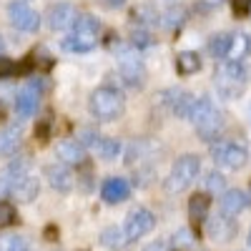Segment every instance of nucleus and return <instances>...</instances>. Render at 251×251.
<instances>
[{
  "label": "nucleus",
  "mask_w": 251,
  "mask_h": 251,
  "mask_svg": "<svg viewBox=\"0 0 251 251\" xmlns=\"http://www.w3.org/2000/svg\"><path fill=\"white\" fill-rule=\"evenodd\" d=\"M188 118L196 126V133L201 141H219L221 131H224V116L216 111V106L211 103V98H194Z\"/></svg>",
  "instance_id": "nucleus-1"
},
{
  "label": "nucleus",
  "mask_w": 251,
  "mask_h": 251,
  "mask_svg": "<svg viewBox=\"0 0 251 251\" xmlns=\"http://www.w3.org/2000/svg\"><path fill=\"white\" fill-rule=\"evenodd\" d=\"M98 30H100V25L93 15H78L75 23L71 25V35L66 38L63 48L71 53H88L98 43Z\"/></svg>",
  "instance_id": "nucleus-2"
},
{
  "label": "nucleus",
  "mask_w": 251,
  "mask_h": 251,
  "mask_svg": "<svg viewBox=\"0 0 251 251\" xmlns=\"http://www.w3.org/2000/svg\"><path fill=\"white\" fill-rule=\"evenodd\" d=\"M199 171H201V161H199V156L186 153V156L176 158L171 174L166 176V183H163L166 194H181V191H186V188L196 181Z\"/></svg>",
  "instance_id": "nucleus-3"
},
{
  "label": "nucleus",
  "mask_w": 251,
  "mask_h": 251,
  "mask_svg": "<svg viewBox=\"0 0 251 251\" xmlns=\"http://www.w3.org/2000/svg\"><path fill=\"white\" fill-rule=\"evenodd\" d=\"M88 108L96 121H116L126 111V100L116 88H98L88 100Z\"/></svg>",
  "instance_id": "nucleus-4"
},
{
  "label": "nucleus",
  "mask_w": 251,
  "mask_h": 251,
  "mask_svg": "<svg viewBox=\"0 0 251 251\" xmlns=\"http://www.w3.org/2000/svg\"><path fill=\"white\" fill-rule=\"evenodd\" d=\"M214 83L224 98H236L246 86V68L241 66V60H228L216 71Z\"/></svg>",
  "instance_id": "nucleus-5"
},
{
  "label": "nucleus",
  "mask_w": 251,
  "mask_h": 251,
  "mask_svg": "<svg viewBox=\"0 0 251 251\" xmlns=\"http://www.w3.org/2000/svg\"><path fill=\"white\" fill-rule=\"evenodd\" d=\"M211 156L219 166H224V169L239 171L249 158V151H246L244 141H216L214 149H211Z\"/></svg>",
  "instance_id": "nucleus-6"
},
{
  "label": "nucleus",
  "mask_w": 251,
  "mask_h": 251,
  "mask_svg": "<svg viewBox=\"0 0 251 251\" xmlns=\"http://www.w3.org/2000/svg\"><path fill=\"white\" fill-rule=\"evenodd\" d=\"M8 20L18 30H25V33H35L40 25V15L23 0H15V3L8 5Z\"/></svg>",
  "instance_id": "nucleus-7"
},
{
  "label": "nucleus",
  "mask_w": 251,
  "mask_h": 251,
  "mask_svg": "<svg viewBox=\"0 0 251 251\" xmlns=\"http://www.w3.org/2000/svg\"><path fill=\"white\" fill-rule=\"evenodd\" d=\"M153 226H156V216L149 208H133L128 214V219H126V224H123V234L128 236V241H133L143 234H149Z\"/></svg>",
  "instance_id": "nucleus-8"
},
{
  "label": "nucleus",
  "mask_w": 251,
  "mask_h": 251,
  "mask_svg": "<svg viewBox=\"0 0 251 251\" xmlns=\"http://www.w3.org/2000/svg\"><path fill=\"white\" fill-rule=\"evenodd\" d=\"M55 156L66 166H83L86 163V149H83L80 141H58Z\"/></svg>",
  "instance_id": "nucleus-9"
},
{
  "label": "nucleus",
  "mask_w": 251,
  "mask_h": 251,
  "mask_svg": "<svg viewBox=\"0 0 251 251\" xmlns=\"http://www.w3.org/2000/svg\"><path fill=\"white\" fill-rule=\"evenodd\" d=\"M75 18H78V13H75V8H73L71 3H55V5L48 10V23H50L53 30H66V28H71V25L75 23Z\"/></svg>",
  "instance_id": "nucleus-10"
},
{
  "label": "nucleus",
  "mask_w": 251,
  "mask_h": 251,
  "mask_svg": "<svg viewBox=\"0 0 251 251\" xmlns=\"http://www.w3.org/2000/svg\"><path fill=\"white\" fill-rule=\"evenodd\" d=\"M234 234H236V221H234V216H216V219L208 221V236H211L214 241L226 244V241L234 239Z\"/></svg>",
  "instance_id": "nucleus-11"
},
{
  "label": "nucleus",
  "mask_w": 251,
  "mask_h": 251,
  "mask_svg": "<svg viewBox=\"0 0 251 251\" xmlns=\"http://www.w3.org/2000/svg\"><path fill=\"white\" fill-rule=\"evenodd\" d=\"M121 75L128 86H143L146 80V68L143 63L136 58V55H123L121 58Z\"/></svg>",
  "instance_id": "nucleus-12"
},
{
  "label": "nucleus",
  "mask_w": 251,
  "mask_h": 251,
  "mask_svg": "<svg viewBox=\"0 0 251 251\" xmlns=\"http://www.w3.org/2000/svg\"><path fill=\"white\" fill-rule=\"evenodd\" d=\"M249 208V196L244 191H224L221 196V211L226 216H239Z\"/></svg>",
  "instance_id": "nucleus-13"
},
{
  "label": "nucleus",
  "mask_w": 251,
  "mask_h": 251,
  "mask_svg": "<svg viewBox=\"0 0 251 251\" xmlns=\"http://www.w3.org/2000/svg\"><path fill=\"white\" fill-rule=\"evenodd\" d=\"M38 96H40V88H35V83H33L30 88H23V91L18 93V98H15V111L23 116V118L33 116L35 108H38Z\"/></svg>",
  "instance_id": "nucleus-14"
},
{
  "label": "nucleus",
  "mask_w": 251,
  "mask_h": 251,
  "mask_svg": "<svg viewBox=\"0 0 251 251\" xmlns=\"http://www.w3.org/2000/svg\"><path fill=\"white\" fill-rule=\"evenodd\" d=\"M100 194H103V201H106V203H121V201L128 199L131 188H128V183H126L123 178H111V181L103 183Z\"/></svg>",
  "instance_id": "nucleus-15"
},
{
  "label": "nucleus",
  "mask_w": 251,
  "mask_h": 251,
  "mask_svg": "<svg viewBox=\"0 0 251 251\" xmlns=\"http://www.w3.org/2000/svg\"><path fill=\"white\" fill-rule=\"evenodd\" d=\"M46 176H48V181L55 191H71L73 188V176L66 169V163L63 166H46Z\"/></svg>",
  "instance_id": "nucleus-16"
},
{
  "label": "nucleus",
  "mask_w": 251,
  "mask_h": 251,
  "mask_svg": "<svg viewBox=\"0 0 251 251\" xmlns=\"http://www.w3.org/2000/svg\"><path fill=\"white\" fill-rule=\"evenodd\" d=\"M166 100H169L171 111L178 118H188V111H191V103H194V96L188 91H174V93L166 96Z\"/></svg>",
  "instance_id": "nucleus-17"
},
{
  "label": "nucleus",
  "mask_w": 251,
  "mask_h": 251,
  "mask_svg": "<svg viewBox=\"0 0 251 251\" xmlns=\"http://www.w3.org/2000/svg\"><path fill=\"white\" fill-rule=\"evenodd\" d=\"M208 206H211V199H208L206 194H196L191 196V201H188V216H191V221L199 226L206 221L208 216Z\"/></svg>",
  "instance_id": "nucleus-18"
},
{
  "label": "nucleus",
  "mask_w": 251,
  "mask_h": 251,
  "mask_svg": "<svg viewBox=\"0 0 251 251\" xmlns=\"http://www.w3.org/2000/svg\"><path fill=\"white\" fill-rule=\"evenodd\" d=\"M20 146V126H8L0 131V156H13Z\"/></svg>",
  "instance_id": "nucleus-19"
},
{
  "label": "nucleus",
  "mask_w": 251,
  "mask_h": 251,
  "mask_svg": "<svg viewBox=\"0 0 251 251\" xmlns=\"http://www.w3.org/2000/svg\"><path fill=\"white\" fill-rule=\"evenodd\" d=\"M199 68H201V58H199V53H194V50H183V53L176 55V71H178L181 75H194Z\"/></svg>",
  "instance_id": "nucleus-20"
},
{
  "label": "nucleus",
  "mask_w": 251,
  "mask_h": 251,
  "mask_svg": "<svg viewBox=\"0 0 251 251\" xmlns=\"http://www.w3.org/2000/svg\"><path fill=\"white\" fill-rule=\"evenodd\" d=\"M100 244L108 246V249H123L126 244H128V236L123 234V228L111 226V228H106V231L100 234Z\"/></svg>",
  "instance_id": "nucleus-21"
},
{
  "label": "nucleus",
  "mask_w": 251,
  "mask_h": 251,
  "mask_svg": "<svg viewBox=\"0 0 251 251\" xmlns=\"http://www.w3.org/2000/svg\"><path fill=\"white\" fill-rule=\"evenodd\" d=\"M251 53V38L246 33H239L236 38L231 35V48H228V55H231V60H241Z\"/></svg>",
  "instance_id": "nucleus-22"
},
{
  "label": "nucleus",
  "mask_w": 251,
  "mask_h": 251,
  "mask_svg": "<svg viewBox=\"0 0 251 251\" xmlns=\"http://www.w3.org/2000/svg\"><path fill=\"white\" fill-rule=\"evenodd\" d=\"M228 48H231V35L228 33H219L208 40V50H211L214 58H226L228 55Z\"/></svg>",
  "instance_id": "nucleus-23"
},
{
  "label": "nucleus",
  "mask_w": 251,
  "mask_h": 251,
  "mask_svg": "<svg viewBox=\"0 0 251 251\" xmlns=\"http://www.w3.org/2000/svg\"><path fill=\"white\" fill-rule=\"evenodd\" d=\"M98 153L106 158V161H113L118 153H121V143L116 138H98Z\"/></svg>",
  "instance_id": "nucleus-24"
},
{
  "label": "nucleus",
  "mask_w": 251,
  "mask_h": 251,
  "mask_svg": "<svg viewBox=\"0 0 251 251\" xmlns=\"http://www.w3.org/2000/svg\"><path fill=\"white\" fill-rule=\"evenodd\" d=\"M0 251H28V244L23 236L5 234V236H0Z\"/></svg>",
  "instance_id": "nucleus-25"
},
{
  "label": "nucleus",
  "mask_w": 251,
  "mask_h": 251,
  "mask_svg": "<svg viewBox=\"0 0 251 251\" xmlns=\"http://www.w3.org/2000/svg\"><path fill=\"white\" fill-rule=\"evenodd\" d=\"M10 224H15V206L3 201V203H0V228H5Z\"/></svg>",
  "instance_id": "nucleus-26"
},
{
  "label": "nucleus",
  "mask_w": 251,
  "mask_h": 251,
  "mask_svg": "<svg viewBox=\"0 0 251 251\" xmlns=\"http://www.w3.org/2000/svg\"><path fill=\"white\" fill-rule=\"evenodd\" d=\"M18 71H20L18 63H13L10 58H3V55H0V78H10V75H15Z\"/></svg>",
  "instance_id": "nucleus-27"
},
{
  "label": "nucleus",
  "mask_w": 251,
  "mask_h": 251,
  "mask_svg": "<svg viewBox=\"0 0 251 251\" xmlns=\"http://www.w3.org/2000/svg\"><path fill=\"white\" fill-rule=\"evenodd\" d=\"M196 239H194V234L188 231V228H181V231L174 236V246H191Z\"/></svg>",
  "instance_id": "nucleus-28"
},
{
  "label": "nucleus",
  "mask_w": 251,
  "mask_h": 251,
  "mask_svg": "<svg viewBox=\"0 0 251 251\" xmlns=\"http://www.w3.org/2000/svg\"><path fill=\"white\" fill-rule=\"evenodd\" d=\"M231 8H234L236 18H246L251 13V0H231Z\"/></svg>",
  "instance_id": "nucleus-29"
},
{
  "label": "nucleus",
  "mask_w": 251,
  "mask_h": 251,
  "mask_svg": "<svg viewBox=\"0 0 251 251\" xmlns=\"http://www.w3.org/2000/svg\"><path fill=\"white\" fill-rule=\"evenodd\" d=\"M206 186L211 188V191H226V183H224V176L221 174H208Z\"/></svg>",
  "instance_id": "nucleus-30"
},
{
  "label": "nucleus",
  "mask_w": 251,
  "mask_h": 251,
  "mask_svg": "<svg viewBox=\"0 0 251 251\" xmlns=\"http://www.w3.org/2000/svg\"><path fill=\"white\" fill-rule=\"evenodd\" d=\"M143 251H169V241H166V239H156L153 244H149Z\"/></svg>",
  "instance_id": "nucleus-31"
},
{
  "label": "nucleus",
  "mask_w": 251,
  "mask_h": 251,
  "mask_svg": "<svg viewBox=\"0 0 251 251\" xmlns=\"http://www.w3.org/2000/svg\"><path fill=\"white\" fill-rule=\"evenodd\" d=\"M80 143L96 146V143H98V133H93V131H83V136H80Z\"/></svg>",
  "instance_id": "nucleus-32"
},
{
  "label": "nucleus",
  "mask_w": 251,
  "mask_h": 251,
  "mask_svg": "<svg viewBox=\"0 0 251 251\" xmlns=\"http://www.w3.org/2000/svg\"><path fill=\"white\" fill-rule=\"evenodd\" d=\"M133 43H138V46H149V43H151V38H146V33H138V35H133Z\"/></svg>",
  "instance_id": "nucleus-33"
},
{
  "label": "nucleus",
  "mask_w": 251,
  "mask_h": 251,
  "mask_svg": "<svg viewBox=\"0 0 251 251\" xmlns=\"http://www.w3.org/2000/svg\"><path fill=\"white\" fill-rule=\"evenodd\" d=\"M106 3H108L111 8H121V5L126 3V0H106Z\"/></svg>",
  "instance_id": "nucleus-34"
},
{
  "label": "nucleus",
  "mask_w": 251,
  "mask_h": 251,
  "mask_svg": "<svg viewBox=\"0 0 251 251\" xmlns=\"http://www.w3.org/2000/svg\"><path fill=\"white\" fill-rule=\"evenodd\" d=\"M206 3H208V5H219V3H221V0H206Z\"/></svg>",
  "instance_id": "nucleus-35"
},
{
  "label": "nucleus",
  "mask_w": 251,
  "mask_h": 251,
  "mask_svg": "<svg viewBox=\"0 0 251 251\" xmlns=\"http://www.w3.org/2000/svg\"><path fill=\"white\" fill-rule=\"evenodd\" d=\"M249 249H251V228H249Z\"/></svg>",
  "instance_id": "nucleus-36"
},
{
  "label": "nucleus",
  "mask_w": 251,
  "mask_h": 251,
  "mask_svg": "<svg viewBox=\"0 0 251 251\" xmlns=\"http://www.w3.org/2000/svg\"><path fill=\"white\" fill-rule=\"evenodd\" d=\"M0 53H3V38H0Z\"/></svg>",
  "instance_id": "nucleus-37"
}]
</instances>
